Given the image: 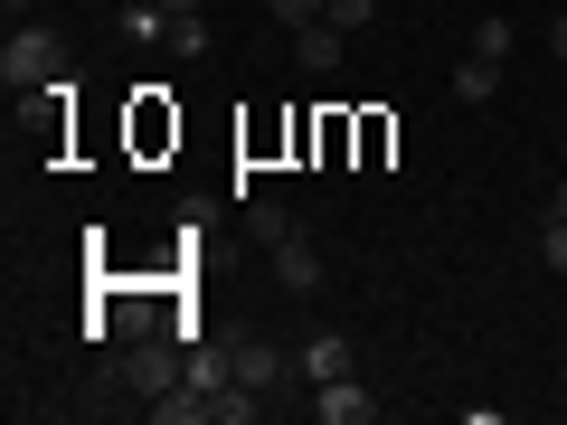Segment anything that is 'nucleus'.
I'll use <instances>...</instances> for the list:
<instances>
[{
    "mask_svg": "<svg viewBox=\"0 0 567 425\" xmlns=\"http://www.w3.org/2000/svg\"><path fill=\"white\" fill-rule=\"evenodd\" d=\"M162 10H171V20H199V10H208V0H162Z\"/></svg>",
    "mask_w": 567,
    "mask_h": 425,
    "instance_id": "f3484780",
    "label": "nucleus"
},
{
    "mask_svg": "<svg viewBox=\"0 0 567 425\" xmlns=\"http://www.w3.org/2000/svg\"><path fill=\"white\" fill-rule=\"evenodd\" d=\"M237 379L275 397V387H284V379H303V369H293V350H284V341H256V331H246V341H237Z\"/></svg>",
    "mask_w": 567,
    "mask_h": 425,
    "instance_id": "7ed1b4c3",
    "label": "nucleus"
},
{
    "mask_svg": "<svg viewBox=\"0 0 567 425\" xmlns=\"http://www.w3.org/2000/svg\"><path fill=\"white\" fill-rule=\"evenodd\" d=\"M114 29H123L133 48H152V39H171V10H162V0H123V10H114Z\"/></svg>",
    "mask_w": 567,
    "mask_h": 425,
    "instance_id": "6e6552de",
    "label": "nucleus"
},
{
    "mask_svg": "<svg viewBox=\"0 0 567 425\" xmlns=\"http://www.w3.org/2000/svg\"><path fill=\"white\" fill-rule=\"evenodd\" d=\"M275 283H284V293H322V256H312V237H303V227H293V237L275 246Z\"/></svg>",
    "mask_w": 567,
    "mask_h": 425,
    "instance_id": "423d86ee",
    "label": "nucleus"
},
{
    "mask_svg": "<svg viewBox=\"0 0 567 425\" xmlns=\"http://www.w3.org/2000/svg\"><path fill=\"white\" fill-rule=\"evenodd\" d=\"M548 58H558V66H567V20H548Z\"/></svg>",
    "mask_w": 567,
    "mask_h": 425,
    "instance_id": "dca6fc26",
    "label": "nucleus"
},
{
    "mask_svg": "<svg viewBox=\"0 0 567 425\" xmlns=\"http://www.w3.org/2000/svg\"><path fill=\"white\" fill-rule=\"evenodd\" d=\"M246 237H256V246H284V237H293V208H284V199H246Z\"/></svg>",
    "mask_w": 567,
    "mask_h": 425,
    "instance_id": "1a4fd4ad",
    "label": "nucleus"
},
{
    "mask_svg": "<svg viewBox=\"0 0 567 425\" xmlns=\"http://www.w3.org/2000/svg\"><path fill=\"white\" fill-rule=\"evenodd\" d=\"M0 10H10V20H29V0H0Z\"/></svg>",
    "mask_w": 567,
    "mask_h": 425,
    "instance_id": "a211bd4d",
    "label": "nucleus"
},
{
    "mask_svg": "<svg viewBox=\"0 0 567 425\" xmlns=\"http://www.w3.org/2000/svg\"><path fill=\"white\" fill-rule=\"evenodd\" d=\"M66 66H76L66 29H10V48H0V85L10 95H48V85H66Z\"/></svg>",
    "mask_w": 567,
    "mask_h": 425,
    "instance_id": "f257e3e1",
    "label": "nucleus"
},
{
    "mask_svg": "<svg viewBox=\"0 0 567 425\" xmlns=\"http://www.w3.org/2000/svg\"><path fill=\"white\" fill-rule=\"evenodd\" d=\"M539 256H548V265L567 274V218H558V208H548V227H539Z\"/></svg>",
    "mask_w": 567,
    "mask_h": 425,
    "instance_id": "2eb2a0df",
    "label": "nucleus"
},
{
    "mask_svg": "<svg viewBox=\"0 0 567 425\" xmlns=\"http://www.w3.org/2000/svg\"><path fill=\"white\" fill-rule=\"evenodd\" d=\"M171 58L199 66V58H208V20H171Z\"/></svg>",
    "mask_w": 567,
    "mask_h": 425,
    "instance_id": "f8f14e48",
    "label": "nucleus"
},
{
    "mask_svg": "<svg viewBox=\"0 0 567 425\" xmlns=\"http://www.w3.org/2000/svg\"><path fill=\"white\" fill-rule=\"evenodd\" d=\"M181 360H189V341L171 350L162 331H133V350H123V387L142 397V416H152V406H162L171 387H181Z\"/></svg>",
    "mask_w": 567,
    "mask_h": 425,
    "instance_id": "f03ea898",
    "label": "nucleus"
},
{
    "mask_svg": "<svg viewBox=\"0 0 567 425\" xmlns=\"http://www.w3.org/2000/svg\"><path fill=\"white\" fill-rule=\"evenodd\" d=\"M312 416H322V425H369V416H379V397H369L360 369H350V379H322V387H312Z\"/></svg>",
    "mask_w": 567,
    "mask_h": 425,
    "instance_id": "20e7f679",
    "label": "nucleus"
},
{
    "mask_svg": "<svg viewBox=\"0 0 567 425\" xmlns=\"http://www.w3.org/2000/svg\"><path fill=\"white\" fill-rule=\"evenodd\" d=\"M322 20L331 29H369V20H379V0H322Z\"/></svg>",
    "mask_w": 567,
    "mask_h": 425,
    "instance_id": "ddd939ff",
    "label": "nucleus"
},
{
    "mask_svg": "<svg viewBox=\"0 0 567 425\" xmlns=\"http://www.w3.org/2000/svg\"><path fill=\"white\" fill-rule=\"evenodd\" d=\"M548 208H558V218H567V180H558V199H548Z\"/></svg>",
    "mask_w": 567,
    "mask_h": 425,
    "instance_id": "6ab92c4d",
    "label": "nucleus"
},
{
    "mask_svg": "<svg viewBox=\"0 0 567 425\" xmlns=\"http://www.w3.org/2000/svg\"><path fill=\"white\" fill-rule=\"evenodd\" d=\"M293 58H303V76H341V58H350V29H331V20H312V29H293Z\"/></svg>",
    "mask_w": 567,
    "mask_h": 425,
    "instance_id": "39448f33",
    "label": "nucleus"
},
{
    "mask_svg": "<svg viewBox=\"0 0 567 425\" xmlns=\"http://www.w3.org/2000/svg\"><path fill=\"white\" fill-rule=\"evenodd\" d=\"M511 48H520V29H511V20H473V58L511 66Z\"/></svg>",
    "mask_w": 567,
    "mask_h": 425,
    "instance_id": "9b49d317",
    "label": "nucleus"
},
{
    "mask_svg": "<svg viewBox=\"0 0 567 425\" xmlns=\"http://www.w3.org/2000/svg\"><path fill=\"white\" fill-rule=\"evenodd\" d=\"M454 95H464V104H492V95H502V66H492V58H464V66H454Z\"/></svg>",
    "mask_w": 567,
    "mask_h": 425,
    "instance_id": "9d476101",
    "label": "nucleus"
},
{
    "mask_svg": "<svg viewBox=\"0 0 567 425\" xmlns=\"http://www.w3.org/2000/svg\"><path fill=\"white\" fill-rule=\"evenodd\" d=\"M265 20H284V29H312V20H322V0H265Z\"/></svg>",
    "mask_w": 567,
    "mask_h": 425,
    "instance_id": "4468645a",
    "label": "nucleus"
},
{
    "mask_svg": "<svg viewBox=\"0 0 567 425\" xmlns=\"http://www.w3.org/2000/svg\"><path fill=\"white\" fill-rule=\"evenodd\" d=\"M293 369H303V387H322V379H350V341H341V331H312V341L293 350Z\"/></svg>",
    "mask_w": 567,
    "mask_h": 425,
    "instance_id": "0eeeda50",
    "label": "nucleus"
}]
</instances>
